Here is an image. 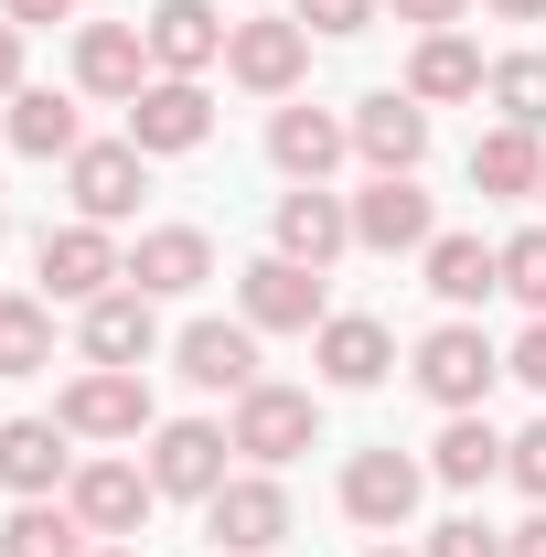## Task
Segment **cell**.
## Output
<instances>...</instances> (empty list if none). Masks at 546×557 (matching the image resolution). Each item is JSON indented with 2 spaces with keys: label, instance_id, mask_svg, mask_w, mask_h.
Masks as SVG:
<instances>
[{
  "label": "cell",
  "instance_id": "cell-1",
  "mask_svg": "<svg viewBox=\"0 0 546 557\" xmlns=\"http://www.w3.org/2000/svg\"><path fill=\"white\" fill-rule=\"evenodd\" d=\"M225 440H236L258 472H278V461H300V450L322 440V408H311V386H269V375H258V386L236 397V429H225Z\"/></svg>",
  "mask_w": 546,
  "mask_h": 557
},
{
  "label": "cell",
  "instance_id": "cell-2",
  "mask_svg": "<svg viewBox=\"0 0 546 557\" xmlns=\"http://www.w3.org/2000/svg\"><path fill=\"white\" fill-rule=\"evenodd\" d=\"M225 75H236L247 97H289V86L311 75V33H300L289 11H258V22L225 33Z\"/></svg>",
  "mask_w": 546,
  "mask_h": 557
},
{
  "label": "cell",
  "instance_id": "cell-3",
  "mask_svg": "<svg viewBox=\"0 0 546 557\" xmlns=\"http://www.w3.org/2000/svg\"><path fill=\"white\" fill-rule=\"evenodd\" d=\"M54 418H65L75 440H139L150 429V386H139V364H86L65 397H54Z\"/></svg>",
  "mask_w": 546,
  "mask_h": 557
},
{
  "label": "cell",
  "instance_id": "cell-4",
  "mask_svg": "<svg viewBox=\"0 0 546 557\" xmlns=\"http://www.w3.org/2000/svg\"><path fill=\"white\" fill-rule=\"evenodd\" d=\"M65 183H75V214H86V225H119V214H139V194H150V150H139V139H86L65 161Z\"/></svg>",
  "mask_w": 546,
  "mask_h": 557
},
{
  "label": "cell",
  "instance_id": "cell-5",
  "mask_svg": "<svg viewBox=\"0 0 546 557\" xmlns=\"http://www.w3.org/2000/svg\"><path fill=\"white\" fill-rule=\"evenodd\" d=\"M33 258H44V289H54V300H108V289H129V258H119L108 225H86V214H75V225H44Z\"/></svg>",
  "mask_w": 546,
  "mask_h": 557
},
{
  "label": "cell",
  "instance_id": "cell-6",
  "mask_svg": "<svg viewBox=\"0 0 546 557\" xmlns=\"http://www.w3.org/2000/svg\"><path fill=\"white\" fill-rule=\"evenodd\" d=\"M204 536H214V557H269L278 536H289V493H278L269 472H236V483L204 504Z\"/></svg>",
  "mask_w": 546,
  "mask_h": 557
},
{
  "label": "cell",
  "instance_id": "cell-7",
  "mask_svg": "<svg viewBox=\"0 0 546 557\" xmlns=\"http://www.w3.org/2000/svg\"><path fill=\"white\" fill-rule=\"evenodd\" d=\"M418 493H429V472H418L408 450H353V461H343V515H353V525H375V536H397V525H408Z\"/></svg>",
  "mask_w": 546,
  "mask_h": 557
},
{
  "label": "cell",
  "instance_id": "cell-8",
  "mask_svg": "<svg viewBox=\"0 0 546 557\" xmlns=\"http://www.w3.org/2000/svg\"><path fill=\"white\" fill-rule=\"evenodd\" d=\"M236 300H247V333H322L333 322L322 311V269H300V258H258L236 278Z\"/></svg>",
  "mask_w": 546,
  "mask_h": 557
},
{
  "label": "cell",
  "instance_id": "cell-9",
  "mask_svg": "<svg viewBox=\"0 0 546 557\" xmlns=\"http://www.w3.org/2000/svg\"><path fill=\"white\" fill-rule=\"evenodd\" d=\"M493 375H504V354L482 344L472 322H439V333L418 344V386H429V397H439L450 418H461V408H482V397H493Z\"/></svg>",
  "mask_w": 546,
  "mask_h": 557
},
{
  "label": "cell",
  "instance_id": "cell-10",
  "mask_svg": "<svg viewBox=\"0 0 546 557\" xmlns=\"http://www.w3.org/2000/svg\"><path fill=\"white\" fill-rule=\"evenodd\" d=\"M225 450H236L225 429H204V418H172V429L150 440V483L183 493V504H214V493L236 483V472H225Z\"/></svg>",
  "mask_w": 546,
  "mask_h": 557
},
{
  "label": "cell",
  "instance_id": "cell-11",
  "mask_svg": "<svg viewBox=\"0 0 546 557\" xmlns=\"http://www.w3.org/2000/svg\"><path fill=\"white\" fill-rule=\"evenodd\" d=\"M439 236V214L418 194V172H375L364 194H353V247H375V258H397V247H429Z\"/></svg>",
  "mask_w": 546,
  "mask_h": 557
},
{
  "label": "cell",
  "instance_id": "cell-12",
  "mask_svg": "<svg viewBox=\"0 0 546 557\" xmlns=\"http://www.w3.org/2000/svg\"><path fill=\"white\" fill-rule=\"evenodd\" d=\"M65 504L86 515V536H139L150 504H161V483H150L139 461H86V472L65 483Z\"/></svg>",
  "mask_w": 546,
  "mask_h": 557
},
{
  "label": "cell",
  "instance_id": "cell-13",
  "mask_svg": "<svg viewBox=\"0 0 546 557\" xmlns=\"http://www.w3.org/2000/svg\"><path fill=\"white\" fill-rule=\"evenodd\" d=\"M139 33H150V65L161 75H204V65H225V11L214 0H161V11H139Z\"/></svg>",
  "mask_w": 546,
  "mask_h": 557
},
{
  "label": "cell",
  "instance_id": "cell-14",
  "mask_svg": "<svg viewBox=\"0 0 546 557\" xmlns=\"http://www.w3.org/2000/svg\"><path fill=\"white\" fill-rule=\"evenodd\" d=\"M204 129H214V108H204L194 75H150L129 97V139L139 150H204Z\"/></svg>",
  "mask_w": 546,
  "mask_h": 557
},
{
  "label": "cell",
  "instance_id": "cell-15",
  "mask_svg": "<svg viewBox=\"0 0 546 557\" xmlns=\"http://www.w3.org/2000/svg\"><path fill=\"white\" fill-rule=\"evenodd\" d=\"M75 86L129 108L139 86H150V33H139V22H86V33H75Z\"/></svg>",
  "mask_w": 546,
  "mask_h": 557
},
{
  "label": "cell",
  "instance_id": "cell-16",
  "mask_svg": "<svg viewBox=\"0 0 546 557\" xmlns=\"http://www.w3.org/2000/svg\"><path fill=\"white\" fill-rule=\"evenodd\" d=\"M353 150H364L375 172H418V161H429V108H418V97H397V86L353 97Z\"/></svg>",
  "mask_w": 546,
  "mask_h": 557
},
{
  "label": "cell",
  "instance_id": "cell-17",
  "mask_svg": "<svg viewBox=\"0 0 546 557\" xmlns=\"http://www.w3.org/2000/svg\"><path fill=\"white\" fill-rule=\"evenodd\" d=\"M278 258H300V269H333L343 247H353V205L322 194V183H300V194H278Z\"/></svg>",
  "mask_w": 546,
  "mask_h": 557
},
{
  "label": "cell",
  "instance_id": "cell-18",
  "mask_svg": "<svg viewBox=\"0 0 546 557\" xmlns=\"http://www.w3.org/2000/svg\"><path fill=\"white\" fill-rule=\"evenodd\" d=\"M214 278V236L204 225H150L129 247V289H150V300H183V289H204Z\"/></svg>",
  "mask_w": 546,
  "mask_h": 557
},
{
  "label": "cell",
  "instance_id": "cell-19",
  "mask_svg": "<svg viewBox=\"0 0 546 557\" xmlns=\"http://www.w3.org/2000/svg\"><path fill=\"white\" fill-rule=\"evenodd\" d=\"M65 440H75L65 418H11V429H0V483L22 493V504H44L54 483H75V450H65Z\"/></svg>",
  "mask_w": 546,
  "mask_h": 557
},
{
  "label": "cell",
  "instance_id": "cell-20",
  "mask_svg": "<svg viewBox=\"0 0 546 557\" xmlns=\"http://www.w3.org/2000/svg\"><path fill=\"white\" fill-rule=\"evenodd\" d=\"M343 150H353V119H333V108H278L269 119V161L289 183H322Z\"/></svg>",
  "mask_w": 546,
  "mask_h": 557
},
{
  "label": "cell",
  "instance_id": "cell-21",
  "mask_svg": "<svg viewBox=\"0 0 546 557\" xmlns=\"http://www.w3.org/2000/svg\"><path fill=\"white\" fill-rule=\"evenodd\" d=\"M183 375H194L204 397H247V386H258V333H247V322H194V333H183Z\"/></svg>",
  "mask_w": 546,
  "mask_h": 557
},
{
  "label": "cell",
  "instance_id": "cell-22",
  "mask_svg": "<svg viewBox=\"0 0 546 557\" xmlns=\"http://www.w3.org/2000/svg\"><path fill=\"white\" fill-rule=\"evenodd\" d=\"M161 322H150V289H108L86 300V364H150Z\"/></svg>",
  "mask_w": 546,
  "mask_h": 557
},
{
  "label": "cell",
  "instance_id": "cell-23",
  "mask_svg": "<svg viewBox=\"0 0 546 557\" xmlns=\"http://www.w3.org/2000/svg\"><path fill=\"white\" fill-rule=\"evenodd\" d=\"M311 354H322V375H333V386H386V364H397V333H386V322H364V311H333Z\"/></svg>",
  "mask_w": 546,
  "mask_h": 557
},
{
  "label": "cell",
  "instance_id": "cell-24",
  "mask_svg": "<svg viewBox=\"0 0 546 557\" xmlns=\"http://www.w3.org/2000/svg\"><path fill=\"white\" fill-rule=\"evenodd\" d=\"M429 289L450 300V311H472L504 289V247H482V236H429Z\"/></svg>",
  "mask_w": 546,
  "mask_h": 557
},
{
  "label": "cell",
  "instance_id": "cell-25",
  "mask_svg": "<svg viewBox=\"0 0 546 557\" xmlns=\"http://www.w3.org/2000/svg\"><path fill=\"white\" fill-rule=\"evenodd\" d=\"M408 97H418V108L482 97V54L461 44V33H418V54H408Z\"/></svg>",
  "mask_w": 546,
  "mask_h": 557
},
{
  "label": "cell",
  "instance_id": "cell-26",
  "mask_svg": "<svg viewBox=\"0 0 546 557\" xmlns=\"http://www.w3.org/2000/svg\"><path fill=\"white\" fill-rule=\"evenodd\" d=\"M472 183H482V194H536V183H546V139L514 129V119H504V129H482V139H472Z\"/></svg>",
  "mask_w": 546,
  "mask_h": 557
},
{
  "label": "cell",
  "instance_id": "cell-27",
  "mask_svg": "<svg viewBox=\"0 0 546 557\" xmlns=\"http://www.w3.org/2000/svg\"><path fill=\"white\" fill-rule=\"evenodd\" d=\"M11 150H22V161H75V150H86V139H75V108L54 86H22V97H11Z\"/></svg>",
  "mask_w": 546,
  "mask_h": 557
},
{
  "label": "cell",
  "instance_id": "cell-28",
  "mask_svg": "<svg viewBox=\"0 0 546 557\" xmlns=\"http://www.w3.org/2000/svg\"><path fill=\"white\" fill-rule=\"evenodd\" d=\"M429 472H439L450 493H482L493 472H504V440H493V429H482V418L461 408L450 429H439V450H429Z\"/></svg>",
  "mask_w": 546,
  "mask_h": 557
},
{
  "label": "cell",
  "instance_id": "cell-29",
  "mask_svg": "<svg viewBox=\"0 0 546 557\" xmlns=\"http://www.w3.org/2000/svg\"><path fill=\"white\" fill-rule=\"evenodd\" d=\"M0 557H86V515L75 504H22L0 525Z\"/></svg>",
  "mask_w": 546,
  "mask_h": 557
},
{
  "label": "cell",
  "instance_id": "cell-30",
  "mask_svg": "<svg viewBox=\"0 0 546 557\" xmlns=\"http://www.w3.org/2000/svg\"><path fill=\"white\" fill-rule=\"evenodd\" d=\"M54 364V311L44 300H0V375H44Z\"/></svg>",
  "mask_w": 546,
  "mask_h": 557
},
{
  "label": "cell",
  "instance_id": "cell-31",
  "mask_svg": "<svg viewBox=\"0 0 546 557\" xmlns=\"http://www.w3.org/2000/svg\"><path fill=\"white\" fill-rule=\"evenodd\" d=\"M482 86H493V108H504L514 129H546V54H504Z\"/></svg>",
  "mask_w": 546,
  "mask_h": 557
},
{
  "label": "cell",
  "instance_id": "cell-32",
  "mask_svg": "<svg viewBox=\"0 0 546 557\" xmlns=\"http://www.w3.org/2000/svg\"><path fill=\"white\" fill-rule=\"evenodd\" d=\"M504 289H514L525 311H546V225H525V236L504 247Z\"/></svg>",
  "mask_w": 546,
  "mask_h": 557
},
{
  "label": "cell",
  "instance_id": "cell-33",
  "mask_svg": "<svg viewBox=\"0 0 546 557\" xmlns=\"http://www.w3.org/2000/svg\"><path fill=\"white\" fill-rule=\"evenodd\" d=\"M375 11H386V0H289V22H300V33H364V22H375Z\"/></svg>",
  "mask_w": 546,
  "mask_h": 557
},
{
  "label": "cell",
  "instance_id": "cell-34",
  "mask_svg": "<svg viewBox=\"0 0 546 557\" xmlns=\"http://www.w3.org/2000/svg\"><path fill=\"white\" fill-rule=\"evenodd\" d=\"M418 557H504V536L482 525V515H450V525H429V547Z\"/></svg>",
  "mask_w": 546,
  "mask_h": 557
},
{
  "label": "cell",
  "instance_id": "cell-35",
  "mask_svg": "<svg viewBox=\"0 0 546 557\" xmlns=\"http://www.w3.org/2000/svg\"><path fill=\"white\" fill-rule=\"evenodd\" d=\"M504 472H514V483H525V493L546 504V418L525 429V440H504Z\"/></svg>",
  "mask_w": 546,
  "mask_h": 557
},
{
  "label": "cell",
  "instance_id": "cell-36",
  "mask_svg": "<svg viewBox=\"0 0 546 557\" xmlns=\"http://www.w3.org/2000/svg\"><path fill=\"white\" fill-rule=\"evenodd\" d=\"M504 375H525V386H536V397H546V311H536V322H525V344L504 354Z\"/></svg>",
  "mask_w": 546,
  "mask_h": 557
},
{
  "label": "cell",
  "instance_id": "cell-37",
  "mask_svg": "<svg viewBox=\"0 0 546 557\" xmlns=\"http://www.w3.org/2000/svg\"><path fill=\"white\" fill-rule=\"evenodd\" d=\"M386 11H397V22H418V33H450L472 0H386Z\"/></svg>",
  "mask_w": 546,
  "mask_h": 557
},
{
  "label": "cell",
  "instance_id": "cell-38",
  "mask_svg": "<svg viewBox=\"0 0 546 557\" xmlns=\"http://www.w3.org/2000/svg\"><path fill=\"white\" fill-rule=\"evenodd\" d=\"M0 97H22V22H0Z\"/></svg>",
  "mask_w": 546,
  "mask_h": 557
},
{
  "label": "cell",
  "instance_id": "cell-39",
  "mask_svg": "<svg viewBox=\"0 0 546 557\" xmlns=\"http://www.w3.org/2000/svg\"><path fill=\"white\" fill-rule=\"evenodd\" d=\"M0 11H11V22H22V33H33V22H65L75 0H0Z\"/></svg>",
  "mask_w": 546,
  "mask_h": 557
},
{
  "label": "cell",
  "instance_id": "cell-40",
  "mask_svg": "<svg viewBox=\"0 0 546 557\" xmlns=\"http://www.w3.org/2000/svg\"><path fill=\"white\" fill-rule=\"evenodd\" d=\"M504 557H546V515H525V525L504 536Z\"/></svg>",
  "mask_w": 546,
  "mask_h": 557
},
{
  "label": "cell",
  "instance_id": "cell-41",
  "mask_svg": "<svg viewBox=\"0 0 546 557\" xmlns=\"http://www.w3.org/2000/svg\"><path fill=\"white\" fill-rule=\"evenodd\" d=\"M493 11H504V22H546V0H493Z\"/></svg>",
  "mask_w": 546,
  "mask_h": 557
},
{
  "label": "cell",
  "instance_id": "cell-42",
  "mask_svg": "<svg viewBox=\"0 0 546 557\" xmlns=\"http://www.w3.org/2000/svg\"><path fill=\"white\" fill-rule=\"evenodd\" d=\"M86 557H139V547H86Z\"/></svg>",
  "mask_w": 546,
  "mask_h": 557
},
{
  "label": "cell",
  "instance_id": "cell-43",
  "mask_svg": "<svg viewBox=\"0 0 546 557\" xmlns=\"http://www.w3.org/2000/svg\"><path fill=\"white\" fill-rule=\"evenodd\" d=\"M375 557H408V547H375Z\"/></svg>",
  "mask_w": 546,
  "mask_h": 557
},
{
  "label": "cell",
  "instance_id": "cell-44",
  "mask_svg": "<svg viewBox=\"0 0 546 557\" xmlns=\"http://www.w3.org/2000/svg\"><path fill=\"white\" fill-rule=\"evenodd\" d=\"M536 194H546V183H536Z\"/></svg>",
  "mask_w": 546,
  "mask_h": 557
}]
</instances>
